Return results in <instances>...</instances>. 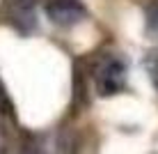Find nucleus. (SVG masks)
<instances>
[{"mask_svg": "<svg viewBox=\"0 0 158 154\" xmlns=\"http://www.w3.org/2000/svg\"><path fill=\"white\" fill-rule=\"evenodd\" d=\"M92 76L96 83V92L101 97H112L126 87V78H128L126 60L119 55H103L94 64Z\"/></svg>", "mask_w": 158, "mask_h": 154, "instance_id": "nucleus-1", "label": "nucleus"}, {"mask_svg": "<svg viewBox=\"0 0 158 154\" xmlns=\"http://www.w3.org/2000/svg\"><path fill=\"white\" fill-rule=\"evenodd\" d=\"M39 0H0V19L19 35H30L37 28Z\"/></svg>", "mask_w": 158, "mask_h": 154, "instance_id": "nucleus-2", "label": "nucleus"}, {"mask_svg": "<svg viewBox=\"0 0 158 154\" xmlns=\"http://www.w3.org/2000/svg\"><path fill=\"white\" fill-rule=\"evenodd\" d=\"M44 12L51 23L71 28L87 16V7L83 0H44Z\"/></svg>", "mask_w": 158, "mask_h": 154, "instance_id": "nucleus-3", "label": "nucleus"}, {"mask_svg": "<svg viewBox=\"0 0 158 154\" xmlns=\"http://www.w3.org/2000/svg\"><path fill=\"white\" fill-rule=\"evenodd\" d=\"M147 32L149 37L158 39V0H151L147 5Z\"/></svg>", "mask_w": 158, "mask_h": 154, "instance_id": "nucleus-4", "label": "nucleus"}, {"mask_svg": "<svg viewBox=\"0 0 158 154\" xmlns=\"http://www.w3.org/2000/svg\"><path fill=\"white\" fill-rule=\"evenodd\" d=\"M144 69H147V74H149V78H151V83H154V87L158 90V51L149 53V55L144 58Z\"/></svg>", "mask_w": 158, "mask_h": 154, "instance_id": "nucleus-5", "label": "nucleus"}, {"mask_svg": "<svg viewBox=\"0 0 158 154\" xmlns=\"http://www.w3.org/2000/svg\"><path fill=\"white\" fill-rule=\"evenodd\" d=\"M14 113V106H12V99H9L7 90H5L2 81H0V115H12Z\"/></svg>", "mask_w": 158, "mask_h": 154, "instance_id": "nucleus-6", "label": "nucleus"}]
</instances>
